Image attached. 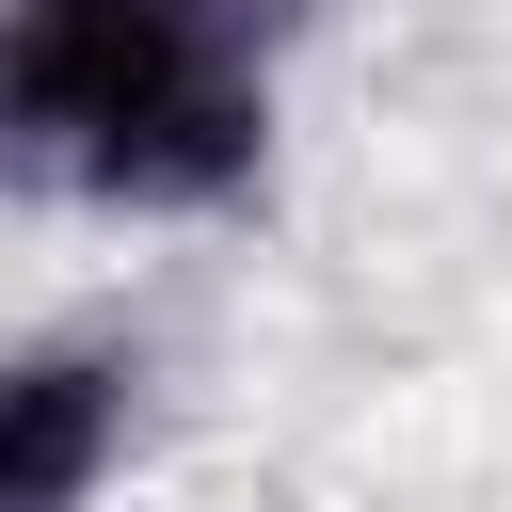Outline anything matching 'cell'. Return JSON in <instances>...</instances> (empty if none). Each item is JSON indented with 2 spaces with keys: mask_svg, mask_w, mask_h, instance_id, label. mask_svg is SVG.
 <instances>
[{
  "mask_svg": "<svg viewBox=\"0 0 512 512\" xmlns=\"http://www.w3.org/2000/svg\"><path fill=\"white\" fill-rule=\"evenodd\" d=\"M192 0H0V128L32 176H80L112 112H144L192 64Z\"/></svg>",
  "mask_w": 512,
  "mask_h": 512,
  "instance_id": "cell-1",
  "label": "cell"
},
{
  "mask_svg": "<svg viewBox=\"0 0 512 512\" xmlns=\"http://www.w3.org/2000/svg\"><path fill=\"white\" fill-rule=\"evenodd\" d=\"M192 32H208V48H240V64H272L288 32H320V0H192Z\"/></svg>",
  "mask_w": 512,
  "mask_h": 512,
  "instance_id": "cell-4",
  "label": "cell"
},
{
  "mask_svg": "<svg viewBox=\"0 0 512 512\" xmlns=\"http://www.w3.org/2000/svg\"><path fill=\"white\" fill-rule=\"evenodd\" d=\"M256 176H272V64L192 48L144 112H112V128L80 144L64 192H96V208H128V224H192V208H240Z\"/></svg>",
  "mask_w": 512,
  "mask_h": 512,
  "instance_id": "cell-2",
  "label": "cell"
},
{
  "mask_svg": "<svg viewBox=\"0 0 512 512\" xmlns=\"http://www.w3.org/2000/svg\"><path fill=\"white\" fill-rule=\"evenodd\" d=\"M128 416H144V368L128 352L32 336L0 368V512H96V480L128 464Z\"/></svg>",
  "mask_w": 512,
  "mask_h": 512,
  "instance_id": "cell-3",
  "label": "cell"
}]
</instances>
